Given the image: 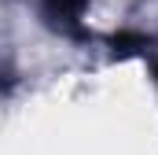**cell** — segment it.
<instances>
[{
  "label": "cell",
  "instance_id": "1",
  "mask_svg": "<svg viewBox=\"0 0 158 155\" xmlns=\"http://www.w3.org/2000/svg\"><path fill=\"white\" fill-rule=\"evenodd\" d=\"M44 11H48L59 26L74 30L77 19H81V11H85V0H44Z\"/></svg>",
  "mask_w": 158,
  "mask_h": 155
}]
</instances>
